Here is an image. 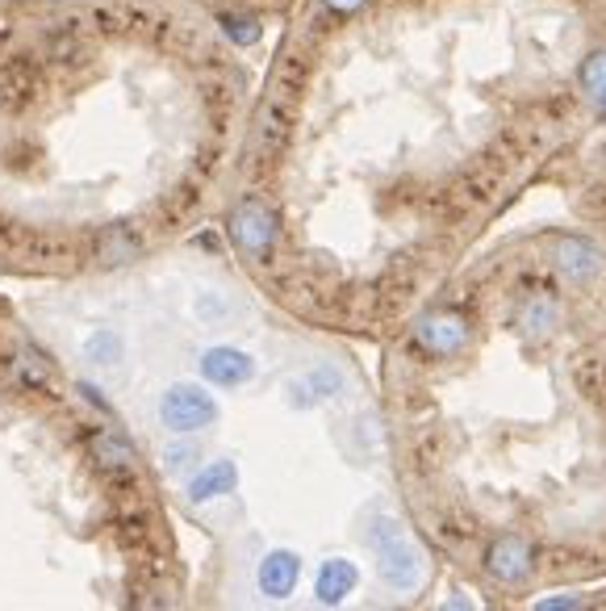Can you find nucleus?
I'll use <instances>...</instances> for the list:
<instances>
[{"instance_id":"obj_1","label":"nucleus","mask_w":606,"mask_h":611,"mask_svg":"<svg viewBox=\"0 0 606 611\" xmlns=\"http://www.w3.org/2000/svg\"><path fill=\"white\" fill-rule=\"evenodd\" d=\"M368 545L377 553V573L394 587V591L410 594L422 587V573H427V561L418 553V545L410 540V532L401 528L398 519L380 516L373 519V532H368Z\"/></svg>"},{"instance_id":"obj_2","label":"nucleus","mask_w":606,"mask_h":611,"mask_svg":"<svg viewBox=\"0 0 606 611\" xmlns=\"http://www.w3.org/2000/svg\"><path fill=\"white\" fill-rule=\"evenodd\" d=\"M227 227H230L234 248L243 251V256H251V260H268L272 248H276V235H281L276 210H272L268 201H260V197H243V201L230 210Z\"/></svg>"},{"instance_id":"obj_3","label":"nucleus","mask_w":606,"mask_h":611,"mask_svg":"<svg viewBox=\"0 0 606 611\" xmlns=\"http://www.w3.org/2000/svg\"><path fill=\"white\" fill-rule=\"evenodd\" d=\"M213 420H218V406L197 385H171L159 398V423L168 432H176V436H192V432L209 427Z\"/></svg>"},{"instance_id":"obj_4","label":"nucleus","mask_w":606,"mask_h":611,"mask_svg":"<svg viewBox=\"0 0 606 611\" xmlns=\"http://www.w3.org/2000/svg\"><path fill=\"white\" fill-rule=\"evenodd\" d=\"M469 335H473V327L456 310H431L415 323L418 348L431 352V356H460L469 348Z\"/></svg>"},{"instance_id":"obj_5","label":"nucleus","mask_w":606,"mask_h":611,"mask_svg":"<svg viewBox=\"0 0 606 611\" xmlns=\"http://www.w3.org/2000/svg\"><path fill=\"white\" fill-rule=\"evenodd\" d=\"M556 268L573 286H594L606 277V256L582 235H565V239H556Z\"/></svg>"},{"instance_id":"obj_6","label":"nucleus","mask_w":606,"mask_h":611,"mask_svg":"<svg viewBox=\"0 0 606 611\" xmlns=\"http://www.w3.org/2000/svg\"><path fill=\"white\" fill-rule=\"evenodd\" d=\"M531 545L523 536H498L490 545V553H485V570L490 578H498L502 587H519L523 578L531 573Z\"/></svg>"},{"instance_id":"obj_7","label":"nucleus","mask_w":606,"mask_h":611,"mask_svg":"<svg viewBox=\"0 0 606 611\" xmlns=\"http://www.w3.org/2000/svg\"><path fill=\"white\" fill-rule=\"evenodd\" d=\"M297 578H302V557L289 553V549H272L260 557V570H255V587L264 599H289L297 591Z\"/></svg>"},{"instance_id":"obj_8","label":"nucleus","mask_w":606,"mask_h":611,"mask_svg":"<svg viewBox=\"0 0 606 611\" xmlns=\"http://www.w3.org/2000/svg\"><path fill=\"white\" fill-rule=\"evenodd\" d=\"M251 373H255V361L247 352H239V348H209L206 356H201V377L222 385V390L251 382Z\"/></svg>"},{"instance_id":"obj_9","label":"nucleus","mask_w":606,"mask_h":611,"mask_svg":"<svg viewBox=\"0 0 606 611\" xmlns=\"http://www.w3.org/2000/svg\"><path fill=\"white\" fill-rule=\"evenodd\" d=\"M88 453H93V460L109 478H130L134 474V448L117 432H109V427L88 432Z\"/></svg>"},{"instance_id":"obj_10","label":"nucleus","mask_w":606,"mask_h":611,"mask_svg":"<svg viewBox=\"0 0 606 611\" xmlns=\"http://www.w3.org/2000/svg\"><path fill=\"white\" fill-rule=\"evenodd\" d=\"M356 587H361V570H356L347 557H331V561H323V570H318L314 594H318V603L335 608V603H343Z\"/></svg>"},{"instance_id":"obj_11","label":"nucleus","mask_w":606,"mask_h":611,"mask_svg":"<svg viewBox=\"0 0 606 611\" xmlns=\"http://www.w3.org/2000/svg\"><path fill=\"white\" fill-rule=\"evenodd\" d=\"M239 486V469L234 460H209L206 469L189 481V498L192 503H209V498H222Z\"/></svg>"},{"instance_id":"obj_12","label":"nucleus","mask_w":606,"mask_h":611,"mask_svg":"<svg viewBox=\"0 0 606 611\" xmlns=\"http://www.w3.org/2000/svg\"><path fill=\"white\" fill-rule=\"evenodd\" d=\"M34 84H39V72H34L30 59H13V63H4V72H0V93H4V101H9V110H21V105L34 96Z\"/></svg>"},{"instance_id":"obj_13","label":"nucleus","mask_w":606,"mask_h":611,"mask_svg":"<svg viewBox=\"0 0 606 611\" xmlns=\"http://www.w3.org/2000/svg\"><path fill=\"white\" fill-rule=\"evenodd\" d=\"M339 390V373L335 369H314L310 377H297V382H289V402L293 406H314V402L331 398Z\"/></svg>"},{"instance_id":"obj_14","label":"nucleus","mask_w":606,"mask_h":611,"mask_svg":"<svg viewBox=\"0 0 606 611\" xmlns=\"http://www.w3.org/2000/svg\"><path fill=\"white\" fill-rule=\"evenodd\" d=\"M556 323H561V310H556L552 298H531L519 310V327H523V335H531V340H548L552 331H556Z\"/></svg>"},{"instance_id":"obj_15","label":"nucleus","mask_w":606,"mask_h":611,"mask_svg":"<svg viewBox=\"0 0 606 611\" xmlns=\"http://www.w3.org/2000/svg\"><path fill=\"white\" fill-rule=\"evenodd\" d=\"M577 84H582V93H586L598 110H606V51H589V55L582 59Z\"/></svg>"},{"instance_id":"obj_16","label":"nucleus","mask_w":606,"mask_h":611,"mask_svg":"<svg viewBox=\"0 0 606 611\" xmlns=\"http://www.w3.org/2000/svg\"><path fill=\"white\" fill-rule=\"evenodd\" d=\"M84 361L101 364V369H105V364H117L122 361V335H117V331H105V327L93 331V335L84 340Z\"/></svg>"},{"instance_id":"obj_17","label":"nucleus","mask_w":606,"mask_h":611,"mask_svg":"<svg viewBox=\"0 0 606 611\" xmlns=\"http://www.w3.org/2000/svg\"><path fill=\"white\" fill-rule=\"evenodd\" d=\"M13 369H18V377L30 385V390H46V385H51V364H46V356L34 352V348H21Z\"/></svg>"},{"instance_id":"obj_18","label":"nucleus","mask_w":606,"mask_h":611,"mask_svg":"<svg viewBox=\"0 0 606 611\" xmlns=\"http://www.w3.org/2000/svg\"><path fill=\"white\" fill-rule=\"evenodd\" d=\"M284 134H289V114H284L281 105H264L260 110V131H255V138H260V147H281Z\"/></svg>"},{"instance_id":"obj_19","label":"nucleus","mask_w":606,"mask_h":611,"mask_svg":"<svg viewBox=\"0 0 606 611\" xmlns=\"http://www.w3.org/2000/svg\"><path fill=\"white\" fill-rule=\"evenodd\" d=\"M134 251H138V239L126 227H114L101 239V260H109V265H126Z\"/></svg>"},{"instance_id":"obj_20","label":"nucleus","mask_w":606,"mask_h":611,"mask_svg":"<svg viewBox=\"0 0 606 611\" xmlns=\"http://www.w3.org/2000/svg\"><path fill=\"white\" fill-rule=\"evenodd\" d=\"M222 34L230 42H239V46H255L260 42V21L255 18H239V13H222Z\"/></svg>"},{"instance_id":"obj_21","label":"nucleus","mask_w":606,"mask_h":611,"mask_svg":"<svg viewBox=\"0 0 606 611\" xmlns=\"http://www.w3.org/2000/svg\"><path fill=\"white\" fill-rule=\"evenodd\" d=\"M192 460H197V448L192 444H171V448H164V469L168 474H185V469H192Z\"/></svg>"},{"instance_id":"obj_22","label":"nucleus","mask_w":606,"mask_h":611,"mask_svg":"<svg viewBox=\"0 0 606 611\" xmlns=\"http://www.w3.org/2000/svg\"><path fill=\"white\" fill-rule=\"evenodd\" d=\"M197 314H201V319H206V323H218V319H222V314H227V302H222V298H218V293H206V298H201V302H197Z\"/></svg>"},{"instance_id":"obj_23","label":"nucleus","mask_w":606,"mask_h":611,"mask_svg":"<svg viewBox=\"0 0 606 611\" xmlns=\"http://www.w3.org/2000/svg\"><path fill=\"white\" fill-rule=\"evenodd\" d=\"M364 4H368V0H326V9H331V13H339V18H352V13L364 9Z\"/></svg>"},{"instance_id":"obj_24","label":"nucleus","mask_w":606,"mask_h":611,"mask_svg":"<svg viewBox=\"0 0 606 611\" xmlns=\"http://www.w3.org/2000/svg\"><path fill=\"white\" fill-rule=\"evenodd\" d=\"M535 608H540V611H561V608H582V599H577V594H565V599H540V603H535Z\"/></svg>"}]
</instances>
